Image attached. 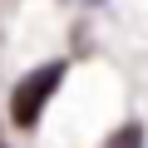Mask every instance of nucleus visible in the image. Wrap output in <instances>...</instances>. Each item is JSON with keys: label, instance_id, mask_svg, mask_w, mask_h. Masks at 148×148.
Returning <instances> with one entry per match:
<instances>
[{"label": "nucleus", "instance_id": "obj_1", "mask_svg": "<svg viewBox=\"0 0 148 148\" xmlns=\"http://www.w3.org/2000/svg\"><path fill=\"white\" fill-rule=\"evenodd\" d=\"M59 79H64V64H59V59H54V64L30 69L25 79L15 84V94H10V119H15L20 128H35V123H40V114H45V104L54 99Z\"/></svg>", "mask_w": 148, "mask_h": 148}, {"label": "nucleus", "instance_id": "obj_2", "mask_svg": "<svg viewBox=\"0 0 148 148\" xmlns=\"http://www.w3.org/2000/svg\"><path fill=\"white\" fill-rule=\"evenodd\" d=\"M104 148H143V128H138V123H123V128H119Z\"/></svg>", "mask_w": 148, "mask_h": 148}]
</instances>
